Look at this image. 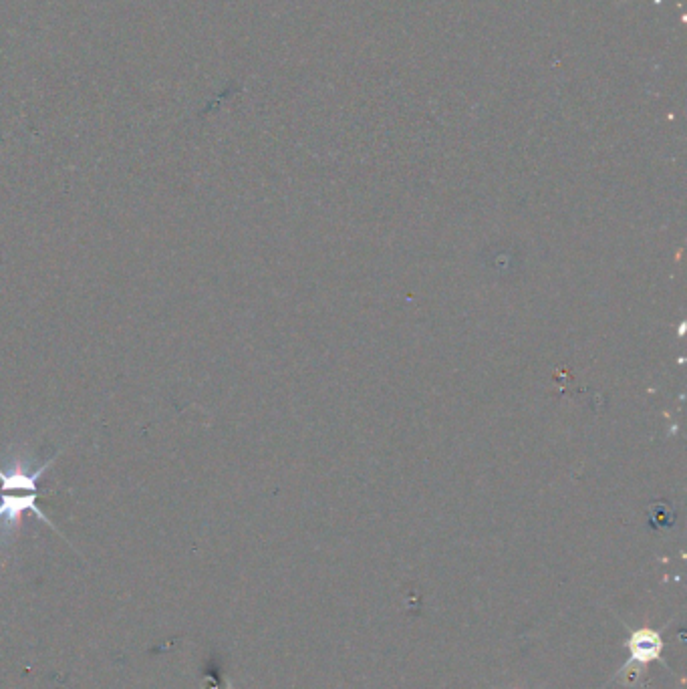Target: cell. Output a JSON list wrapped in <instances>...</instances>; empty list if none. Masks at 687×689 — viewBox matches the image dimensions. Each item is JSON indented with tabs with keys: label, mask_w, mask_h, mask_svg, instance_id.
I'll return each instance as SVG.
<instances>
[{
	"label": "cell",
	"mask_w": 687,
	"mask_h": 689,
	"mask_svg": "<svg viewBox=\"0 0 687 689\" xmlns=\"http://www.w3.org/2000/svg\"><path fill=\"white\" fill-rule=\"evenodd\" d=\"M59 456L61 450H57L43 464H37L29 442H17L7 448L5 466L0 468V548L3 550L15 544L27 512L35 514L43 524L59 532L53 520L47 518L37 506L39 482Z\"/></svg>",
	"instance_id": "6da1fadb"
},
{
	"label": "cell",
	"mask_w": 687,
	"mask_h": 689,
	"mask_svg": "<svg viewBox=\"0 0 687 689\" xmlns=\"http://www.w3.org/2000/svg\"><path fill=\"white\" fill-rule=\"evenodd\" d=\"M627 651H629V659L623 663V669L629 667H645L653 661H661V653H663V637L659 631L651 629V627H639L635 631H631L629 639H627Z\"/></svg>",
	"instance_id": "7a4b0ae2"
}]
</instances>
